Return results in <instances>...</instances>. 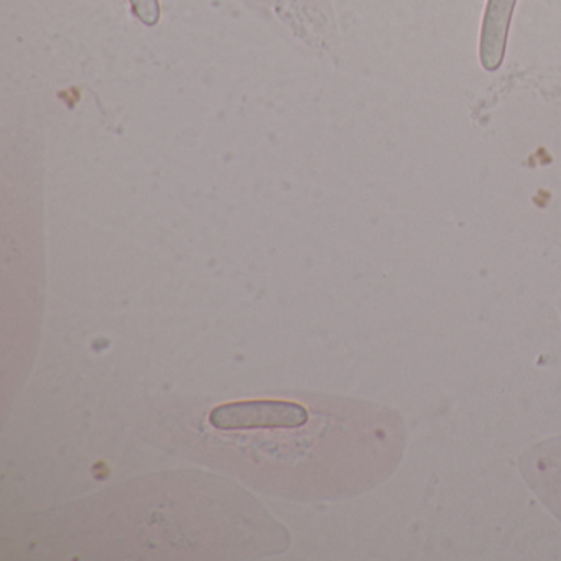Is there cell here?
I'll return each mask as SVG.
<instances>
[{"label":"cell","instance_id":"cell-1","mask_svg":"<svg viewBox=\"0 0 561 561\" xmlns=\"http://www.w3.org/2000/svg\"><path fill=\"white\" fill-rule=\"evenodd\" d=\"M209 423L221 432H274L294 430L308 423V410L300 403L280 400L232 402L209 413Z\"/></svg>","mask_w":561,"mask_h":561},{"label":"cell","instance_id":"cell-2","mask_svg":"<svg viewBox=\"0 0 561 561\" xmlns=\"http://www.w3.org/2000/svg\"><path fill=\"white\" fill-rule=\"evenodd\" d=\"M515 4L517 0H488L479 41V60L484 70H499L504 61Z\"/></svg>","mask_w":561,"mask_h":561},{"label":"cell","instance_id":"cell-3","mask_svg":"<svg viewBox=\"0 0 561 561\" xmlns=\"http://www.w3.org/2000/svg\"><path fill=\"white\" fill-rule=\"evenodd\" d=\"M134 14L147 27H153L160 21L159 0H129Z\"/></svg>","mask_w":561,"mask_h":561}]
</instances>
